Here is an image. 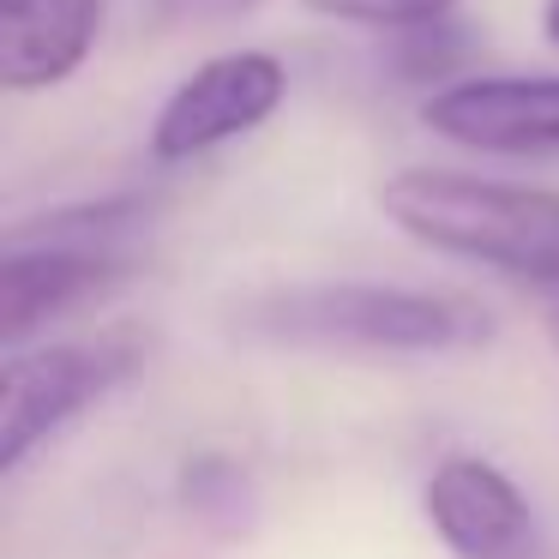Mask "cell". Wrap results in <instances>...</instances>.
<instances>
[{
  "label": "cell",
  "instance_id": "1",
  "mask_svg": "<svg viewBox=\"0 0 559 559\" xmlns=\"http://www.w3.org/2000/svg\"><path fill=\"white\" fill-rule=\"evenodd\" d=\"M229 331L271 349L313 355H457L487 343L493 313L469 295L409 289V283H289L247 295Z\"/></svg>",
  "mask_w": 559,
  "mask_h": 559
},
{
  "label": "cell",
  "instance_id": "2",
  "mask_svg": "<svg viewBox=\"0 0 559 559\" xmlns=\"http://www.w3.org/2000/svg\"><path fill=\"white\" fill-rule=\"evenodd\" d=\"M379 211L409 241L559 295V193L463 169H397Z\"/></svg>",
  "mask_w": 559,
  "mask_h": 559
},
{
  "label": "cell",
  "instance_id": "3",
  "mask_svg": "<svg viewBox=\"0 0 559 559\" xmlns=\"http://www.w3.org/2000/svg\"><path fill=\"white\" fill-rule=\"evenodd\" d=\"M139 199H103V205H67L31 217L7 235L0 259V337L7 349L31 343V331L61 319L85 295L109 289L133 265Z\"/></svg>",
  "mask_w": 559,
  "mask_h": 559
},
{
  "label": "cell",
  "instance_id": "4",
  "mask_svg": "<svg viewBox=\"0 0 559 559\" xmlns=\"http://www.w3.org/2000/svg\"><path fill=\"white\" fill-rule=\"evenodd\" d=\"M145 361H151V331L139 325H109L97 337L43 343V349H31V343L7 349V373H0V475H19L31 451H43L85 409L115 397Z\"/></svg>",
  "mask_w": 559,
  "mask_h": 559
},
{
  "label": "cell",
  "instance_id": "5",
  "mask_svg": "<svg viewBox=\"0 0 559 559\" xmlns=\"http://www.w3.org/2000/svg\"><path fill=\"white\" fill-rule=\"evenodd\" d=\"M289 97V73L271 49H235L193 67L181 85L163 97L151 121V157L157 163H193L217 145H235L253 127H265Z\"/></svg>",
  "mask_w": 559,
  "mask_h": 559
},
{
  "label": "cell",
  "instance_id": "6",
  "mask_svg": "<svg viewBox=\"0 0 559 559\" xmlns=\"http://www.w3.org/2000/svg\"><path fill=\"white\" fill-rule=\"evenodd\" d=\"M421 127L487 157H559V73H475L421 103Z\"/></svg>",
  "mask_w": 559,
  "mask_h": 559
},
{
  "label": "cell",
  "instance_id": "7",
  "mask_svg": "<svg viewBox=\"0 0 559 559\" xmlns=\"http://www.w3.org/2000/svg\"><path fill=\"white\" fill-rule=\"evenodd\" d=\"M421 511L457 559H535V511L499 463L457 451L427 475Z\"/></svg>",
  "mask_w": 559,
  "mask_h": 559
},
{
  "label": "cell",
  "instance_id": "8",
  "mask_svg": "<svg viewBox=\"0 0 559 559\" xmlns=\"http://www.w3.org/2000/svg\"><path fill=\"white\" fill-rule=\"evenodd\" d=\"M103 0H0V85L25 97L49 91L91 55Z\"/></svg>",
  "mask_w": 559,
  "mask_h": 559
},
{
  "label": "cell",
  "instance_id": "9",
  "mask_svg": "<svg viewBox=\"0 0 559 559\" xmlns=\"http://www.w3.org/2000/svg\"><path fill=\"white\" fill-rule=\"evenodd\" d=\"M307 13L337 19V25H367V31H427L457 7V0H301Z\"/></svg>",
  "mask_w": 559,
  "mask_h": 559
},
{
  "label": "cell",
  "instance_id": "10",
  "mask_svg": "<svg viewBox=\"0 0 559 559\" xmlns=\"http://www.w3.org/2000/svg\"><path fill=\"white\" fill-rule=\"evenodd\" d=\"M265 0H151L163 31H193V25H229V19H247Z\"/></svg>",
  "mask_w": 559,
  "mask_h": 559
},
{
  "label": "cell",
  "instance_id": "11",
  "mask_svg": "<svg viewBox=\"0 0 559 559\" xmlns=\"http://www.w3.org/2000/svg\"><path fill=\"white\" fill-rule=\"evenodd\" d=\"M542 31H547V43L559 49V0H547V13H542Z\"/></svg>",
  "mask_w": 559,
  "mask_h": 559
}]
</instances>
